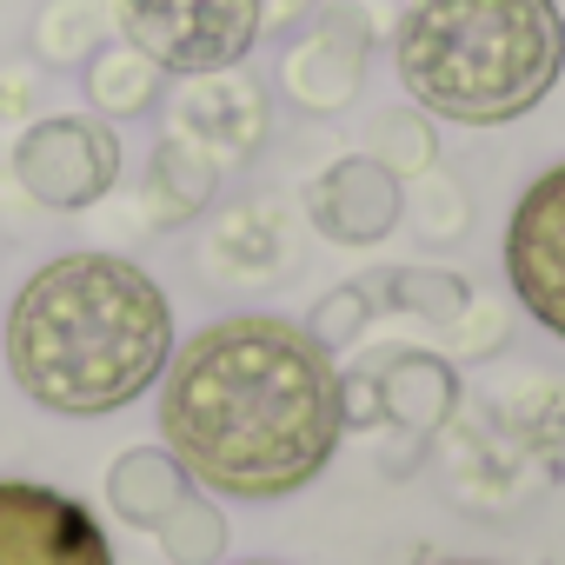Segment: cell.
<instances>
[{"label":"cell","mask_w":565,"mask_h":565,"mask_svg":"<svg viewBox=\"0 0 565 565\" xmlns=\"http://www.w3.org/2000/svg\"><path fill=\"white\" fill-rule=\"evenodd\" d=\"M160 446L213 499H294L347 439V386L320 333L287 313H226L186 333L153 386Z\"/></svg>","instance_id":"1"},{"label":"cell","mask_w":565,"mask_h":565,"mask_svg":"<svg viewBox=\"0 0 565 565\" xmlns=\"http://www.w3.org/2000/svg\"><path fill=\"white\" fill-rule=\"evenodd\" d=\"M0 353L41 413L107 419L160 386L173 360V300L127 253H61L21 279Z\"/></svg>","instance_id":"2"},{"label":"cell","mask_w":565,"mask_h":565,"mask_svg":"<svg viewBox=\"0 0 565 565\" xmlns=\"http://www.w3.org/2000/svg\"><path fill=\"white\" fill-rule=\"evenodd\" d=\"M393 74L433 120H525L565 74L558 0H413L393 34Z\"/></svg>","instance_id":"3"},{"label":"cell","mask_w":565,"mask_h":565,"mask_svg":"<svg viewBox=\"0 0 565 565\" xmlns=\"http://www.w3.org/2000/svg\"><path fill=\"white\" fill-rule=\"evenodd\" d=\"M107 505L147 532L173 565H220L226 552V512L213 492L193 486V472L167 446H127L107 466Z\"/></svg>","instance_id":"4"},{"label":"cell","mask_w":565,"mask_h":565,"mask_svg":"<svg viewBox=\"0 0 565 565\" xmlns=\"http://www.w3.org/2000/svg\"><path fill=\"white\" fill-rule=\"evenodd\" d=\"M107 8H114V34L180 81L239 67L266 34L259 0H107Z\"/></svg>","instance_id":"5"},{"label":"cell","mask_w":565,"mask_h":565,"mask_svg":"<svg viewBox=\"0 0 565 565\" xmlns=\"http://www.w3.org/2000/svg\"><path fill=\"white\" fill-rule=\"evenodd\" d=\"M14 180L54 213H81L114 193L120 140L100 114H47L14 140Z\"/></svg>","instance_id":"6"},{"label":"cell","mask_w":565,"mask_h":565,"mask_svg":"<svg viewBox=\"0 0 565 565\" xmlns=\"http://www.w3.org/2000/svg\"><path fill=\"white\" fill-rule=\"evenodd\" d=\"M505 279L539 333L565 340V160L519 193L505 220Z\"/></svg>","instance_id":"7"},{"label":"cell","mask_w":565,"mask_h":565,"mask_svg":"<svg viewBox=\"0 0 565 565\" xmlns=\"http://www.w3.org/2000/svg\"><path fill=\"white\" fill-rule=\"evenodd\" d=\"M0 565H114V545L81 499L41 479H0Z\"/></svg>","instance_id":"8"},{"label":"cell","mask_w":565,"mask_h":565,"mask_svg":"<svg viewBox=\"0 0 565 565\" xmlns=\"http://www.w3.org/2000/svg\"><path fill=\"white\" fill-rule=\"evenodd\" d=\"M307 213H313V226H320L327 239H340V246H373V239H386L393 220H399V180H393L386 160L353 153V160L327 167V173L307 186Z\"/></svg>","instance_id":"9"},{"label":"cell","mask_w":565,"mask_h":565,"mask_svg":"<svg viewBox=\"0 0 565 565\" xmlns=\"http://www.w3.org/2000/svg\"><path fill=\"white\" fill-rule=\"evenodd\" d=\"M366 74V28L353 14H327L294 54H287V94L300 107H347Z\"/></svg>","instance_id":"10"},{"label":"cell","mask_w":565,"mask_h":565,"mask_svg":"<svg viewBox=\"0 0 565 565\" xmlns=\"http://www.w3.org/2000/svg\"><path fill=\"white\" fill-rule=\"evenodd\" d=\"M160 87H167V74H160L140 47H127L120 34H114V47H94V54H87V100H94L100 114H114V120L153 114Z\"/></svg>","instance_id":"11"},{"label":"cell","mask_w":565,"mask_h":565,"mask_svg":"<svg viewBox=\"0 0 565 565\" xmlns=\"http://www.w3.org/2000/svg\"><path fill=\"white\" fill-rule=\"evenodd\" d=\"M259 8H266V28L273 34H287V28H300L313 14V0H259Z\"/></svg>","instance_id":"12"},{"label":"cell","mask_w":565,"mask_h":565,"mask_svg":"<svg viewBox=\"0 0 565 565\" xmlns=\"http://www.w3.org/2000/svg\"><path fill=\"white\" fill-rule=\"evenodd\" d=\"M246 565H273V558H246Z\"/></svg>","instance_id":"13"}]
</instances>
